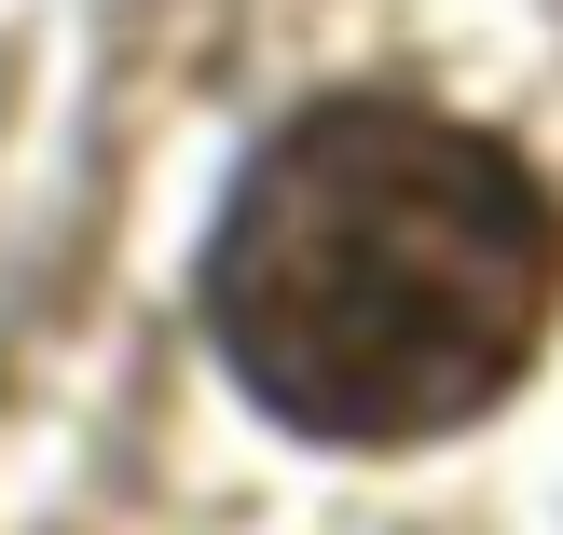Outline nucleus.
<instances>
[{
    "label": "nucleus",
    "instance_id": "1",
    "mask_svg": "<svg viewBox=\"0 0 563 535\" xmlns=\"http://www.w3.org/2000/svg\"><path fill=\"white\" fill-rule=\"evenodd\" d=\"M563 207L509 137L427 97H317L247 152L207 234V344L302 439H454L537 371Z\"/></svg>",
    "mask_w": 563,
    "mask_h": 535
}]
</instances>
